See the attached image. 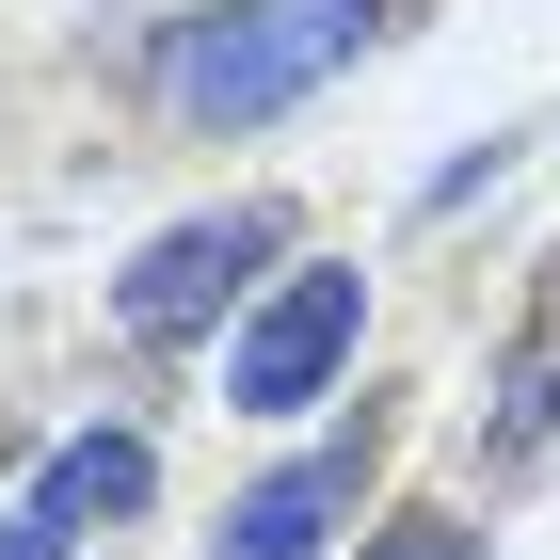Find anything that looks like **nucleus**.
Wrapping results in <instances>:
<instances>
[{
    "instance_id": "f257e3e1",
    "label": "nucleus",
    "mask_w": 560,
    "mask_h": 560,
    "mask_svg": "<svg viewBox=\"0 0 560 560\" xmlns=\"http://www.w3.org/2000/svg\"><path fill=\"white\" fill-rule=\"evenodd\" d=\"M369 33H385V0H209V16H161L144 33V113L161 129H272Z\"/></svg>"
},
{
    "instance_id": "f03ea898",
    "label": "nucleus",
    "mask_w": 560,
    "mask_h": 560,
    "mask_svg": "<svg viewBox=\"0 0 560 560\" xmlns=\"http://www.w3.org/2000/svg\"><path fill=\"white\" fill-rule=\"evenodd\" d=\"M352 320H369V272H352V257L289 272V289L224 337V400H241V417H304V400L352 369Z\"/></svg>"
},
{
    "instance_id": "7ed1b4c3",
    "label": "nucleus",
    "mask_w": 560,
    "mask_h": 560,
    "mask_svg": "<svg viewBox=\"0 0 560 560\" xmlns=\"http://www.w3.org/2000/svg\"><path fill=\"white\" fill-rule=\"evenodd\" d=\"M272 241H289V209H209V224H176L161 257H144L129 289H113V320H129V352H192V337L224 320V304H241V272H257Z\"/></svg>"
},
{
    "instance_id": "20e7f679",
    "label": "nucleus",
    "mask_w": 560,
    "mask_h": 560,
    "mask_svg": "<svg viewBox=\"0 0 560 560\" xmlns=\"http://www.w3.org/2000/svg\"><path fill=\"white\" fill-rule=\"evenodd\" d=\"M369 465H385V417H352L337 448L272 465L257 497H224V560H320V545H337V513L369 497Z\"/></svg>"
},
{
    "instance_id": "39448f33",
    "label": "nucleus",
    "mask_w": 560,
    "mask_h": 560,
    "mask_svg": "<svg viewBox=\"0 0 560 560\" xmlns=\"http://www.w3.org/2000/svg\"><path fill=\"white\" fill-rule=\"evenodd\" d=\"M497 465H545L560 448V257H545V304H528V337L497 352V432H480Z\"/></svg>"
},
{
    "instance_id": "423d86ee",
    "label": "nucleus",
    "mask_w": 560,
    "mask_h": 560,
    "mask_svg": "<svg viewBox=\"0 0 560 560\" xmlns=\"http://www.w3.org/2000/svg\"><path fill=\"white\" fill-rule=\"evenodd\" d=\"M129 497H144V448H129V432H81V448H65V465L33 480V513H16V528L81 545V528H96V513H129Z\"/></svg>"
},
{
    "instance_id": "0eeeda50",
    "label": "nucleus",
    "mask_w": 560,
    "mask_h": 560,
    "mask_svg": "<svg viewBox=\"0 0 560 560\" xmlns=\"http://www.w3.org/2000/svg\"><path fill=\"white\" fill-rule=\"evenodd\" d=\"M369 560H480V528H465V513H385Z\"/></svg>"
}]
</instances>
